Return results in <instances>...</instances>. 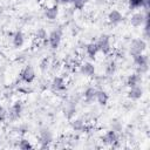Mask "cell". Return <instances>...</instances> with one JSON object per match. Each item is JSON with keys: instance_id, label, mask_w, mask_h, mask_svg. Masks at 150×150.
Instances as JSON below:
<instances>
[{"instance_id": "e0dca14e", "label": "cell", "mask_w": 150, "mask_h": 150, "mask_svg": "<svg viewBox=\"0 0 150 150\" xmlns=\"http://www.w3.org/2000/svg\"><path fill=\"white\" fill-rule=\"evenodd\" d=\"M96 89L95 88H88L87 90H86V93H84V97H86V100L87 101H93L94 98H95V96H96Z\"/></svg>"}, {"instance_id": "277c9868", "label": "cell", "mask_w": 150, "mask_h": 150, "mask_svg": "<svg viewBox=\"0 0 150 150\" xmlns=\"http://www.w3.org/2000/svg\"><path fill=\"white\" fill-rule=\"evenodd\" d=\"M97 47L98 49L103 50L104 53H108L110 50V45H109V38L107 35H102L100 38V41L97 43Z\"/></svg>"}, {"instance_id": "d6986e66", "label": "cell", "mask_w": 150, "mask_h": 150, "mask_svg": "<svg viewBox=\"0 0 150 150\" xmlns=\"http://www.w3.org/2000/svg\"><path fill=\"white\" fill-rule=\"evenodd\" d=\"M71 127H73V129H75V130H81V129L83 128V122H82L81 120H74V121L71 122Z\"/></svg>"}, {"instance_id": "2e32d148", "label": "cell", "mask_w": 150, "mask_h": 150, "mask_svg": "<svg viewBox=\"0 0 150 150\" xmlns=\"http://www.w3.org/2000/svg\"><path fill=\"white\" fill-rule=\"evenodd\" d=\"M138 82H139V76L137 74H132L128 77V86L129 87H134V86H138Z\"/></svg>"}, {"instance_id": "30bf717a", "label": "cell", "mask_w": 150, "mask_h": 150, "mask_svg": "<svg viewBox=\"0 0 150 150\" xmlns=\"http://www.w3.org/2000/svg\"><path fill=\"white\" fill-rule=\"evenodd\" d=\"M20 112H21V104L19 102H15L9 110V116L14 120V118H18L20 116Z\"/></svg>"}, {"instance_id": "ffe728a7", "label": "cell", "mask_w": 150, "mask_h": 150, "mask_svg": "<svg viewBox=\"0 0 150 150\" xmlns=\"http://www.w3.org/2000/svg\"><path fill=\"white\" fill-rule=\"evenodd\" d=\"M19 148L22 149V150H27V149H32V145H30V143H29L28 141L22 139V141L20 142V144H19Z\"/></svg>"}, {"instance_id": "7a4b0ae2", "label": "cell", "mask_w": 150, "mask_h": 150, "mask_svg": "<svg viewBox=\"0 0 150 150\" xmlns=\"http://www.w3.org/2000/svg\"><path fill=\"white\" fill-rule=\"evenodd\" d=\"M21 77L23 81L26 82H32L34 79H35V73H34V69L30 67V66H27L22 73H21Z\"/></svg>"}, {"instance_id": "5bb4252c", "label": "cell", "mask_w": 150, "mask_h": 150, "mask_svg": "<svg viewBox=\"0 0 150 150\" xmlns=\"http://www.w3.org/2000/svg\"><path fill=\"white\" fill-rule=\"evenodd\" d=\"M52 87H53L54 89H56V90L63 89V88H64V81H63V79L56 76V77L53 80V82H52Z\"/></svg>"}, {"instance_id": "9a60e30c", "label": "cell", "mask_w": 150, "mask_h": 150, "mask_svg": "<svg viewBox=\"0 0 150 150\" xmlns=\"http://www.w3.org/2000/svg\"><path fill=\"white\" fill-rule=\"evenodd\" d=\"M57 13H59V9H57V6H53L50 8H48L46 11V16L49 19V20H54L56 16H57Z\"/></svg>"}, {"instance_id": "5b68a950", "label": "cell", "mask_w": 150, "mask_h": 150, "mask_svg": "<svg viewBox=\"0 0 150 150\" xmlns=\"http://www.w3.org/2000/svg\"><path fill=\"white\" fill-rule=\"evenodd\" d=\"M80 71H81V74H83L86 76H91L95 73V67L90 62H86V63H83L81 66Z\"/></svg>"}, {"instance_id": "603a6c76", "label": "cell", "mask_w": 150, "mask_h": 150, "mask_svg": "<svg viewBox=\"0 0 150 150\" xmlns=\"http://www.w3.org/2000/svg\"><path fill=\"white\" fill-rule=\"evenodd\" d=\"M7 116H8L7 111H6L4 108H0V122H4V121L7 118Z\"/></svg>"}, {"instance_id": "8992f818", "label": "cell", "mask_w": 150, "mask_h": 150, "mask_svg": "<svg viewBox=\"0 0 150 150\" xmlns=\"http://www.w3.org/2000/svg\"><path fill=\"white\" fill-rule=\"evenodd\" d=\"M108 19H109V21L112 22V23H118V22H121V21L123 20V15L121 14L120 11H117V9H112V11L109 13Z\"/></svg>"}, {"instance_id": "8fae6325", "label": "cell", "mask_w": 150, "mask_h": 150, "mask_svg": "<svg viewBox=\"0 0 150 150\" xmlns=\"http://www.w3.org/2000/svg\"><path fill=\"white\" fill-rule=\"evenodd\" d=\"M23 42H25L23 34L21 32H16L14 34V36H13V45H14V47L19 48V47H21L23 45Z\"/></svg>"}, {"instance_id": "4fadbf2b", "label": "cell", "mask_w": 150, "mask_h": 150, "mask_svg": "<svg viewBox=\"0 0 150 150\" xmlns=\"http://www.w3.org/2000/svg\"><path fill=\"white\" fill-rule=\"evenodd\" d=\"M135 62L137 63V66H141V67H144L146 69V66H148V57L145 55H135Z\"/></svg>"}, {"instance_id": "6da1fadb", "label": "cell", "mask_w": 150, "mask_h": 150, "mask_svg": "<svg viewBox=\"0 0 150 150\" xmlns=\"http://www.w3.org/2000/svg\"><path fill=\"white\" fill-rule=\"evenodd\" d=\"M145 42L143 41V40H141V39H136V40H134L132 42H131V47H130V52H131V54L135 56V55H139V54H142L143 52H144V49H145Z\"/></svg>"}, {"instance_id": "52a82bcc", "label": "cell", "mask_w": 150, "mask_h": 150, "mask_svg": "<svg viewBox=\"0 0 150 150\" xmlns=\"http://www.w3.org/2000/svg\"><path fill=\"white\" fill-rule=\"evenodd\" d=\"M49 45H50V47L52 48H56L57 46H59V43H60V40H61V34H60V32H53V33H50V35H49Z\"/></svg>"}, {"instance_id": "d4e9b609", "label": "cell", "mask_w": 150, "mask_h": 150, "mask_svg": "<svg viewBox=\"0 0 150 150\" xmlns=\"http://www.w3.org/2000/svg\"><path fill=\"white\" fill-rule=\"evenodd\" d=\"M61 4H68V2H71V0H59Z\"/></svg>"}, {"instance_id": "3957f363", "label": "cell", "mask_w": 150, "mask_h": 150, "mask_svg": "<svg viewBox=\"0 0 150 150\" xmlns=\"http://www.w3.org/2000/svg\"><path fill=\"white\" fill-rule=\"evenodd\" d=\"M142 94H143L142 88L138 87V86H134V87H130V90L128 93V96L131 100H138V98L142 97Z\"/></svg>"}, {"instance_id": "44dd1931", "label": "cell", "mask_w": 150, "mask_h": 150, "mask_svg": "<svg viewBox=\"0 0 150 150\" xmlns=\"http://www.w3.org/2000/svg\"><path fill=\"white\" fill-rule=\"evenodd\" d=\"M36 38L38 39H46L47 38V33H46L45 28H39L36 30Z\"/></svg>"}, {"instance_id": "9c48e42d", "label": "cell", "mask_w": 150, "mask_h": 150, "mask_svg": "<svg viewBox=\"0 0 150 150\" xmlns=\"http://www.w3.org/2000/svg\"><path fill=\"white\" fill-rule=\"evenodd\" d=\"M95 98H96V101H97L100 104L105 105L107 102H108L109 96H108V94H107L105 91H103V90H97V91H96V96H95Z\"/></svg>"}, {"instance_id": "cb8c5ba5", "label": "cell", "mask_w": 150, "mask_h": 150, "mask_svg": "<svg viewBox=\"0 0 150 150\" xmlns=\"http://www.w3.org/2000/svg\"><path fill=\"white\" fill-rule=\"evenodd\" d=\"M142 1H143V0H130V2H131L134 6H138V5H141Z\"/></svg>"}, {"instance_id": "ac0fdd59", "label": "cell", "mask_w": 150, "mask_h": 150, "mask_svg": "<svg viewBox=\"0 0 150 150\" xmlns=\"http://www.w3.org/2000/svg\"><path fill=\"white\" fill-rule=\"evenodd\" d=\"M97 50H98L97 45L91 43V45H89V46L87 47V53H88V55H89L90 57H94V56H95V54L97 53Z\"/></svg>"}, {"instance_id": "7402d4cb", "label": "cell", "mask_w": 150, "mask_h": 150, "mask_svg": "<svg viewBox=\"0 0 150 150\" xmlns=\"http://www.w3.org/2000/svg\"><path fill=\"white\" fill-rule=\"evenodd\" d=\"M71 2L76 9H81L84 6V0H71Z\"/></svg>"}, {"instance_id": "7c38bea8", "label": "cell", "mask_w": 150, "mask_h": 150, "mask_svg": "<svg viewBox=\"0 0 150 150\" xmlns=\"http://www.w3.org/2000/svg\"><path fill=\"white\" fill-rule=\"evenodd\" d=\"M116 134H115V130H110L108 132H105V135L103 136V142L107 143V144H112L115 141H116Z\"/></svg>"}, {"instance_id": "ba28073f", "label": "cell", "mask_w": 150, "mask_h": 150, "mask_svg": "<svg viewBox=\"0 0 150 150\" xmlns=\"http://www.w3.org/2000/svg\"><path fill=\"white\" fill-rule=\"evenodd\" d=\"M144 22V14L143 13H135L131 18H130V23L135 27L141 26Z\"/></svg>"}]
</instances>
